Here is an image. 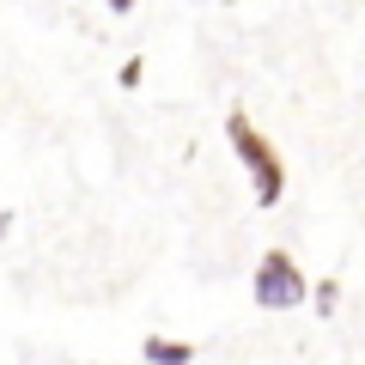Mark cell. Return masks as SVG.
Wrapping results in <instances>:
<instances>
[{
  "label": "cell",
  "mask_w": 365,
  "mask_h": 365,
  "mask_svg": "<svg viewBox=\"0 0 365 365\" xmlns=\"http://www.w3.org/2000/svg\"><path fill=\"white\" fill-rule=\"evenodd\" d=\"M225 140H232L237 165L250 170V189H256V207H280V195H287V158L274 153V140L256 128V122L244 116V110H232L225 116Z\"/></svg>",
  "instance_id": "1"
},
{
  "label": "cell",
  "mask_w": 365,
  "mask_h": 365,
  "mask_svg": "<svg viewBox=\"0 0 365 365\" xmlns=\"http://www.w3.org/2000/svg\"><path fill=\"white\" fill-rule=\"evenodd\" d=\"M250 299H256L262 311H299V304L311 299V280H304V268L287 250H262L256 274H250Z\"/></svg>",
  "instance_id": "2"
},
{
  "label": "cell",
  "mask_w": 365,
  "mask_h": 365,
  "mask_svg": "<svg viewBox=\"0 0 365 365\" xmlns=\"http://www.w3.org/2000/svg\"><path fill=\"white\" fill-rule=\"evenodd\" d=\"M140 353L146 365H195V341H177V335H146Z\"/></svg>",
  "instance_id": "3"
},
{
  "label": "cell",
  "mask_w": 365,
  "mask_h": 365,
  "mask_svg": "<svg viewBox=\"0 0 365 365\" xmlns=\"http://www.w3.org/2000/svg\"><path fill=\"white\" fill-rule=\"evenodd\" d=\"M140 73H146V67H140V55H134V61H122V73H116V79H122V91H134V86H140Z\"/></svg>",
  "instance_id": "4"
},
{
  "label": "cell",
  "mask_w": 365,
  "mask_h": 365,
  "mask_svg": "<svg viewBox=\"0 0 365 365\" xmlns=\"http://www.w3.org/2000/svg\"><path fill=\"white\" fill-rule=\"evenodd\" d=\"M110 6H116V13H134V0H110Z\"/></svg>",
  "instance_id": "5"
}]
</instances>
